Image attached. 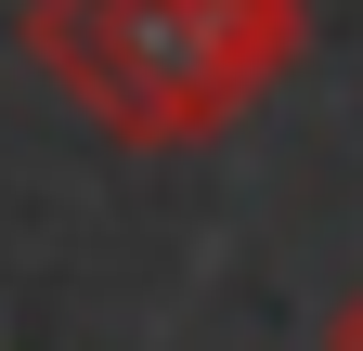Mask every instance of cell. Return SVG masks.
<instances>
[{
	"label": "cell",
	"mask_w": 363,
	"mask_h": 351,
	"mask_svg": "<svg viewBox=\"0 0 363 351\" xmlns=\"http://www.w3.org/2000/svg\"><path fill=\"white\" fill-rule=\"evenodd\" d=\"M311 0H26V65L117 144H208L298 65Z\"/></svg>",
	"instance_id": "obj_1"
},
{
	"label": "cell",
	"mask_w": 363,
	"mask_h": 351,
	"mask_svg": "<svg viewBox=\"0 0 363 351\" xmlns=\"http://www.w3.org/2000/svg\"><path fill=\"white\" fill-rule=\"evenodd\" d=\"M325 351H363V286H350L337 313H325Z\"/></svg>",
	"instance_id": "obj_2"
}]
</instances>
